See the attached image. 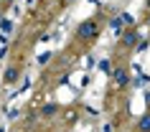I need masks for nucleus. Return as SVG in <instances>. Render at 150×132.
I'll list each match as a JSON object with an SVG mask.
<instances>
[{
  "instance_id": "obj_8",
  "label": "nucleus",
  "mask_w": 150,
  "mask_h": 132,
  "mask_svg": "<svg viewBox=\"0 0 150 132\" xmlns=\"http://www.w3.org/2000/svg\"><path fill=\"white\" fill-rule=\"evenodd\" d=\"M0 28H3L5 33H10V28H13V23H10V20H3V23H0Z\"/></svg>"
},
{
  "instance_id": "obj_5",
  "label": "nucleus",
  "mask_w": 150,
  "mask_h": 132,
  "mask_svg": "<svg viewBox=\"0 0 150 132\" xmlns=\"http://www.w3.org/2000/svg\"><path fill=\"white\" fill-rule=\"evenodd\" d=\"M110 25H112V31H115V33H120V31H122V25H125L122 16H120V18H112V20H110Z\"/></svg>"
},
{
  "instance_id": "obj_4",
  "label": "nucleus",
  "mask_w": 150,
  "mask_h": 132,
  "mask_svg": "<svg viewBox=\"0 0 150 132\" xmlns=\"http://www.w3.org/2000/svg\"><path fill=\"white\" fill-rule=\"evenodd\" d=\"M137 130H140V132H150V112L140 117V122H137Z\"/></svg>"
},
{
  "instance_id": "obj_1",
  "label": "nucleus",
  "mask_w": 150,
  "mask_h": 132,
  "mask_svg": "<svg viewBox=\"0 0 150 132\" xmlns=\"http://www.w3.org/2000/svg\"><path fill=\"white\" fill-rule=\"evenodd\" d=\"M97 33H99V28H97L94 20H84V23L76 28V36H79V41H89V38H94Z\"/></svg>"
},
{
  "instance_id": "obj_3",
  "label": "nucleus",
  "mask_w": 150,
  "mask_h": 132,
  "mask_svg": "<svg viewBox=\"0 0 150 132\" xmlns=\"http://www.w3.org/2000/svg\"><path fill=\"white\" fill-rule=\"evenodd\" d=\"M137 41H140V36H137V33H135V31H127V33H125V38H122V43H125L127 48H132Z\"/></svg>"
},
{
  "instance_id": "obj_10",
  "label": "nucleus",
  "mask_w": 150,
  "mask_h": 132,
  "mask_svg": "<svg viewBox=\"0 0 150 132\" xmlns=\"http://www.w3.org/2000/svg\"><path fill=\"white\" fill-rule=\"evenodd\" d=\"M48 59H51V54H41V56H38V61H41V64H46Z\"/></svg>"
},
{
  "instance_id": "obj_7",
  "label": "nucleus",
  "mask_w": 150,
  "mask_h": 132,
  "mask_svg": "<svg viewBox=\"0 0 150 132\" xmlns=\"http://www.w3.org/2000/svg\"><path fill=\"white\" fill-rule=\"evenodd\" d=\"M54 112H56V104H46V107L41 109V114H43V117H51Z\"/></svg>"
},
{
  "instance_id": "obj_6",
  "label": "nucleus",
  "mask_w": 150,
  "mask_h": 132,
  "mask_svg": "<svg viewBox=\"0 0 150 132\" xmlns=\"http://www.w3.org/2000/svg\"><path fill=\"white\" fill-rule=\"evenodd\" d=\"M16 79H18V71L16 69H8V71H5V81H8V84H13Z\"/></svg>"
},
{
  "instance_id": "obj_11",
  "label": "nucleus",
  "mask_w": 150,
  "mask_h": 132,
  "mask_svg": "<svg viewBox=\"0 0 150 132\" xmlns=\"http://www.w3.org/2000/svg\"><path fill=\"white\" fill-rule=\"evenodd\" d=\"M145 97H148V104H150V92H148V94H145Z\"/></svg>"
},
{
  "instance_id": "obj_12",
  "label": "nucleus",
  "mask_w": 150,
  "mask_h": 132,
  "mask_svg": "<svg viewBox=\"0 0 150 132\" xmlns=\"http://www.w3.org/2000/svg\"><path fill=\"white\" fill-rule=\"evenodd\" d=\"M61 3H74V0H61Z\"/></svg>"
},
{
  "instance_id": "obj_13",
  "label": "nucleus",
  "mask_w": 150,
  "mask_h": 132,
  "mask_svg": "<svg viewBox=\"0 0 150 132\" xmlns=\"http://www.w3.org/2000/svg\"><path fill=\"white\" fill-rule=\"evenodd\" d=\"M148 8H150V0H148Z\"/></svg>"
},
{
  "instance_id": "obj_14",
  "label": "nucleus",
  "mask_w": 150,
  "mask_h": 132,
  "mask_svg": "<svg viewBox=\"0 0 150 132\" xmlns=\"http://www.w3.org/2000/svg\"><path fill=\"white\" fill-rule=\"evenodd\" d=\"M148 23H150V20H148Z\"/></svg>"
},
{
  "instance_id": "obj_9",
  "label": "nucleus",
  "mask_w": 150,
  "mask_h": 132,
  "mask_svg": "<svg viewBox=\"0 0 150 132\" xmlns=\"http://www.w3.org/2000/svg\"><path fill=\"white\" fill-rule=\"evenodd\" d=\"M122 20H125V23L130 25V23H132V16H130V13H122Z\"/></svg>"
},
{
  "instance_id": "obj_2",
  "label": "nucleus",
  "mask_w": 150,
  "mask_h": 132,
  "mask_svg": "<svg viewBox=\"0 0 150 132\" xmlns=\"http://www.w3.org/2000/svg\"><path fill=\"white\" fill-rule=\"evenodd\" d=\"M112 81H115V86H127V71L125 69H115L112 71Z\"/></svg>"
}]
</instances>
